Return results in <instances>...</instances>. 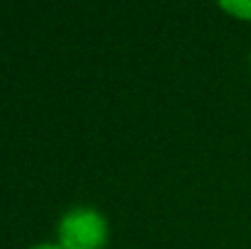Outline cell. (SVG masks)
I'll return each mask as SVG.
<instances>
[{
    "mask_svg": "<svg viewBox=\"0 0 251 249\" xmlns=\"http://www.w3.org/2000/svg\"><path fill=\"white\" fill-rule=\"evenodd\" d=\"M61 249H100L107 240V222L95 208H71L59 220Z\"/></svg>",
    "mask_w": 251,
    "mask_h": 249,
    "instance_id": "6da1fadb",
    "label": "cell"
},
{
    "mask_svg": "<svg viewBox=\"0 0 251 249\" xmlns=\"http://www.w3.org/2000/svg\"><path fill=\"white\" fill-rule=\"evenodd\" d=\"M220 7L239 20H251V0H220Z\"/></svg>",
    "mask_w": 251,
    "mask_h": 249,
    "instance_id": "7a4b0ae2",
    "label": "cell"
},
{
    "mask_svg": "<svg viewBox=\"0 0 251 249\" xmlns=\"http://www.w3.org/2000/svg\"><path fill=\"white\" fill-rule=\"evenodd\" d=\"M32 249H61L59 245H37V247H32Z\"/></svg>",
    "mask_w": 251,
    "mask_h": 249,
    "instance_id": "3957f363",
    "label": "cell"
},
{
    "mask_svg": "<svg viewBox=\"0 0 251 249\" xmlns=\"http://www.w3.org/2000/svg\"><path fill=\"white\" fill-rule=\"evenodd\" d=\"M249 69H251V56H249Z\"/></svg>",
    "mask_w": 251,
    "mask_h": 249,
    "instance_id": "277c9868",
    "label": "cell"
}]
</instances>
